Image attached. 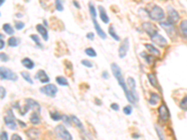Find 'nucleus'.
<instances>
[{
    "instance_id": "24",
    "label": "nucleus",
    "mask_w": 187,
    "mask_h": 140,
    "mask_svg": "<svg viewBox=\"0 0 187 140\" xmlns=\"http://www.w3.org/2000/svg\"><path fill=\"white\" fill-rule=\"evenodd\" d=\"M109 34L113 37V39H115L116 41H120V36L116 34V32H115V30H114V26L113 25H111L109 27Z\"/></svg>"
},
{
    "instance_id": "6",
    "label": "nucleus",
    "mask_w": 187,
    "mask_h": 140,
    "mask_svg": "<svg viewBox=\"0 0 187 140\" xmlns=\"http://www.w3.org/2000/svg\"><path fill=\"white\" fill-rule=\"evenodd\" d=\"M7 112H8V116L4 118L5 123H6V125L10 129V130H15V129L17 128V124H16V122L14 121L15 118L12 114V111L9 109Z\"/></svg>"
},
{
    "instance_id": "7",
    "label": "nucleus",
    "mask_w": 187,
    "mask_h": 140,
    "mask_svg": "<svg viewBox=\"0 0 187 140\" xmlns=\"http://www.w3.org/2000/svg\"><path fill=\"white\" fill-rule=\"evenodd\" d=\"M128 50H129V39L128 37H125L119 48V57L120 58L125 57Z\"/></svg>"
},
{
    "instance_id": "35",
    "label": "nucleus",
    "mask_w": 187,
    "mask_h": 140,
    "mask_svg": "<svg viewBox=\"0 0 187 140\" xmlns=\"http://www.w3.org/2000/svg\"><path fill=\"white\" fill-rule=\"evenodd\" d=\"M62 120H63V121H64L65 124H67V125H68V126L71 125V121H70L71 118L68 117L67 115H63V116H62Z\"/></svg>"
},
{
    "instance_id": "5",
    "label": "nucleus",
    "mask_w": 187,
    "mask_h": 140,
    "mask_svg": "<svg viewBox=\"0 0 187 140\" xmlns=\"http://www.w3.org/2000/svg\"><path fill=\"white\" fill-rule=\"evenodd\" d=\"M57 91H58L57 87L53 84H48L46 86H44V87L40 88V91L42 94H46L47 96H49V97H53V98L57 94Z\"/></svg>"
},
{
    "instance_id": "43",
    "label": "nucleus",
    "mask_w": 187,
    "mask_h": 140,
    "mask_svg": "<svg viewBox=\"0 0 187 140\" xmlns=\"http://www.w3.org/2000/svg\"><path fill=\"white\" fill-rule=\"evenodd\" d=\"M141 55H142V56H144L145 60L147 61V63H148V64H151V62H152V56L144 55V53H143V52H141Z\"/></svg>"
},
{
    "instance_id": "31",
    "label": "nucleus",
    "mask_w": 187,
    "mask_h": 140,
    "mask_svg": "<svg viewBox=\"0 0 187 140\" xmlns=\"http://www.w3.org/2000/svg\"><path fill=\"white\" fill-rule=\"evenodd\" d=\"M21 75H22V77H23L27 82L30 83V84H33V80H32V79H31V77H30V75H29L28 73H26L25 71H22V72H21Z\"/></svg>"
},
{
    "instance_id": "27",
    "label": "nucleus",
    "mask_w": 187,
    "mask_h": 140,
    "mask_svg": "<svg viewBox=\"0 0 187 140\" xmlns=\"http://www.w3.org/2000/svg\"><path fill=\"white\" fill-rule=\"evenodd\" d=\"M3 30L6 32V33L8 34V35H13L14 34V31H13V28H12V26L10 25V24H5L4 25H3Z\"/></svg>"
},
{
    "instance_id": "47",
    "label": "nucleus",
    "mask_w": 187,
    "mask_h": 140,
    "mask_svg": "<svg viewBox=\"0 0 187 140\" xmlns=\"http://www.w3.org/2000/svg\"><path fill=\"white\" fill-rule=\"evenodd\" d=\"M86 37L87 39H89L90 40H94L95 39V35H94V33H88L86 35Z\"/></svg>"
},
{
    "instance_id": "18",
    "label": "nucleus",
    "mask_w": 187,
    "mask_h": 140,
    "mask_svg": "<svg viewBox=\"0 0 187 140\" xmlns=\"http://www.w3.org/2000/svg\"><path fill=\"white\" fill-rule=\"evenodd\" d=\"M36 28H37V30L38 33H40V34L42 36L43 39L45 40V41H47L49 37H48V31L46 30V28L44 27V26H43L42 24H37V25L36 26Z\"/></svg>"
},
{
    "instance_id": "45",
    "label": "nucleus",
    "mask_w": 187,
    "mask_h": 140,
    "mask_svg": "<svg viewBox=\"0 0 187 140\" xmlns=\"http://www.w3.org/2000/svg\"><path fill=\"white\" fill-rule=\"evenodd\" d=\"M1 140H9L7 132H2L1 133Z\"/></svg>"
},
{
    "instance_id": "41",
    "label": "nucleus",
    "mask_w": 187,
    "mask_h": 140,
    "mask_svg": "<svg viewBox=\"0 0 187 140\" xmlns=\"http://www.w3.org/2000/svg\"><path fill=\"white\" fill-rule=\"evenodd\" d=\"M0 58H1L2 62H8L9 61V56L6 54V53H4V52L0 53Z\"/></svg>"
},
{
    "instance_id": "51",
    "label": "nucleus",
    "mask_w": 187,
    "mask_h": 140,
    "mask_svg": "<svg viewBox=\"0 0 187 140\" xmlns=\"http://www.w3.org/2000/svg\"><path fill=\"white\" fill-rule=\"evenodd\" d=\"M73 4H74V5H75V6H76V7H77V8H78V9H79V8H80V5H79V4H78V3H77V2H76V1H74V2H73Z\"/></svg>"
},
{
    "instance_id": "11",
    "label": "nucleus",
    "mask_w": 187,
    "mask_h": 140,
    "mask_svg": "<svg viewBox=\"0 0 187 140\" xmlns=\"http://www.w3.org/2000/svg\"><path fill=\"white\" fill-rule=\"evenodd\" d=\"M26 134L30 140H40V131L37 128H30L26 131Z\"/></svg>"
},
{
    "instance_id": "38",
    "label": "nucleus",
    "mask_w": 187,
    "mask_h": 140,
    "mask_svg": "<svg viewBox=\"0 0 187 140\" xmlns=\"http://www.w3.org/2000/svg\"><path fill=\"white\" fill-rule=\"evenodd\" d=\"M124 114H126V115H130L131 113H132V107H131V106H124Z\"/></svg>"
},
{
    "instance_id": "48",
    "label": "nucleus",
    "mask_w": 187,
    "mask_h": 140,
    "mask_svg": "<svg viewBox=\"0 0 187 140\" xmlns=\"http://www.w3.org/2000/svg\"><path fill=\"white\" fill-rule=\"evenodd\" d=\"M111 107L113 109V110H119V106H118V104H115V103H113V104H111Z\"/></svg>"
},
{
    "instance_id": "32",
    "label": "nucleus",
    "mask_w": 187,
    "mask_h": 140,
    "mask_svg": "<svg viewBox=\"0 0 187 140\" xmlns=\"http://www.w3.org/2000/svg\"><path fill=\"white\" fill-rule=\"evenodd\" d=\"M85 53L90 57H96V51L92 49V48H87V49L85 50Z\"/></svg>"
},
{
    "instance_id": "9",
    "label": "nucleus",
    "mask_w": 187,
    "mask_h": 140,
    "mask_svg": "<svg viewBox=\"0 0 187 140\" xmlns=\"http://www.w3.org/2000/svg\"><path fill=\"white\" fill-rule=\"evenodd\" d=\"M142 27H143V29L146 31V33H147L148 35L151 36V37L153 36L156 35V34L158 33L155 26L153 25L152 24L149 23V21H147V23H144L143 24H142Z\"/></svg>"
},
{
    "instance_id": "36",
    "label": "nucleus",
    "mask_w": 187,
    "mask_h": 140,
    "mask_svg": "<svg viewBox=\"0 0 187 140\" xmlns=\"http://www.w3.org/2000/svg\"><path fill=\"white\" fill-rule=\"evenodd\" d=\"M30 37L32 39V40H33V41H35V42L37 43V45L38 47H40V48H42V47H41L42 45H40V39H38V36H37V35H31V36H30Z\"/></svg>"
},
{
    "instance_id": "22",
    "label": "nucleus",
    "mask_w": 187,
    "mask_h": 140,
    "mask_svg": "<svg viewBox=\"0 0 187 140\" xmlns=\"http://www.w3.org/2000/svg\"><path fill=\"white\" fill-rule=\"evenodd\" d=\"M145 48L152 53V54H155V55H156V56H159V55H160V51H159V50H157L156 48L153 47L152 45H151V44H146V45H145Z\"/></svg>"
},
{
    "instance_id": "21",
    "label": "nucleus",
    "mask_w": 187,
    "mask_h": 140,
    "mask_svg": "<svg viewBox=\"0 0 187 140\" xmlns=\"http://www.w3.org/2000/svg\"><path fill=\"white\" fill-rule=\"evenodd\" d=\"M159 101H160V96H159V94L155 93H152L151 97L149 99V103L152 106H155L159 103Z\"/></svg>"
},
{
    "instance_id": "42",
    "label": "nucleus",
    "mask_w": 187,
    "mask_h": 140,
    "mask_svg": "<svg viewBox=\"0 0 187 140\" xmlns=\"http://www.w3.org/2000/svg\"><path fill=\"white\" fill-rule=\"evenodd\" d=\"M156 132H157V134H158L159 139H160V140H166V139H165V137H164V136H163V134H162L161 130H160V128H159L158 126H156Z\"/></svg>"
},
{
    "instance_id": "19",
    "label": "nucleus",
    "mask_w": 187,
    "mask_h": 140,
    "mask_svg": "<svg viewBox=\"0 0 187 140\" xmlns=\"http://www.w3.org/2000/svg\"><path fill=\"white\" fill-rule=\"evenodd\" d=\"M160 25L163 26V27L166 29V32L169 35L171 36L173 33H174V27H173V24H170L169 21H168V23H165V21H161L160 23Z\"/></svg>"
},
{
    "instance_id": "8",
    "label": "nucleus",
    "mask_w": 187,
    "mask_h": 140,
    "mask_svg": "<svg viewBox=\"0 0 187 140\" xmlns=\"http://www.w3.org/2000/svg\"><path fill=\"white\" fill-rule=\"evenodd\" d=\"M168 20L169 21V23L170 24H175V23H177V21H179L180 19V15L179 13L176 11V10L171 8V7H168Z\"/></svg>"
},
{
    "instance_id": "52",
    "label": "nucleus",
    "mask_w": 187,
    "mask_h": 140,
    "mask_svg": "<svg viewBox=\"0 0 187 140\" xmlns=\"http://www.w3.org/2000/svg\"><path fill=\"white\" fill-rule=\"evenodd\" d=\"M133 137H134V138H137V137H140V134H139V136H137V134H134Z\"/></svg>"
},
{
    "instance_id": "16",
    "label": "nucleus",
    "mask_w": 187,
    "mask_h": 140,
    "mask_svg": "<svg viewBox=\"0 0 187 140\" xmlns=\"http://www.w3.org/2000/svg\"><path fill=\"white\" fill-rule=\"evenodd\" d=\"M93 20V23H94V25H95V29L96 31V33L97 35L99 36L102 39H106V37H107V35L104 33V31L102 30V28L100 27V25L98 24V23L96 21V18H92Z\"/></svg>"
},
{
    "instance_id": "13",
    "label": "nucleus",
    "mask_w": 187,
    "mask_h": 140,
    "mask_svg": "<svg viewBox=\"0 0 187 140\" xmlns=\"http://www.w3.org/2000/svg\"><path fill=\"white\" fill-rule=\"evenodd\" d=\"M25 103H26L27 106H29L30 109L34 110V112H36V113H40V104H38L37 101L33 100L31 98H27L25 100Z\"/></svg>"
},
{
    "instance_id": "15",
    "label": "nucleus",
    "mask_w": 187,
    "mask_h": 140,
    "mask_svg": "<svg viewBox=\"0 0 187 140\" xmlns=\"http://www.w3.org/2000/svg\"><path fill=\"white\" fill-rule=\"evenodd\" d=\"M127 83H128V86L130 87V91L132 93V94H133L135 100L137 101L139 98H137V91H136V81H135V79L133 78L129 77L127 79Z\"/></svg>"
},
{
    "instance_id": "20",
    "label": "nucleus",
    "mask_w": 187,
    "mask_h": 140,
    "mask_svg": "<svg viewBox=\"0 0 187 140\" xmlns=\"http://www.w3.org/2000/svg\"><path fill=\"white\" fill-rule=\"evenodd\" d=\"M22 64H23L24 67H26L27 69H33V68H34V66H35L34 62H33L30 58L23 59V60H22Z\"/></svg>"
},
{
    "instance_id": "44",
    "label": "nucleus",
    "mask_w": 187,
    "mask_h": 140,
    "mask_svg": "<svg viewBox=\"0 0 187 140\" xmlns=\"http://www.w3.org/2000/svg\"><path fill=\"white\" fill-rule=\"evenodd\" d=\"M12 140H23V139H22V137L19 136V134H14L12 136Z\"/></svg>"
},
{
    "instance_id": "34",
    "label": "nucleus",
    "mask_w": 187,
    "mask_h": 140,
    "mask_svg": "<svg viewBox=\"0 0 187 140\" xmlns=\"http://www.w3.org/2000/svg\"><path fill=\"white\" fill-rule=\"evenodd\" d=\"M180 106H181L183 110H187V96H185V97L181 101Z\"/></svg>"
},
{
    "instance_id": "50",
    "label": "nucleus",
    "mask_w": 187,
    "mask_h": 140,
    "mask_svg": "<svg viewBox=\"0 0 187 140\" xmlns=\"http://www.w3.org/2000/svg\"><path fill=\"white\" fill-rule=\"evenodd\" d=\"M102 76H103L104 79H108V78H109V77H108V72H107V71H104V72L102 73Z\"/></svg>"
},
{
    "instance_id": "37",
    "label": "nucleus",
    "mask_w": 187,
    "mask_h": 140,
    "mask_svg": "<svg viewBox=\"0 0 187 140\" xmlns=\"http://www.w3.org/2000/svg\"><path fill=\"white\" fill-rule=\"evenodd\" d=\"M24 24L23 23V21H16L15 23V28L17 30H22L24 27Z\"/></svg>"
},
{
    "instance_id": "30",
    "label": "nucleus",
    "mask_w": 187,
    "mask_h": 140,
    "mask_svg": "<svg viewBox=\"0 0 187 140\" xmlns=\"http://www.w3.org/2000/svg\"><path fill=\"white\" fill-rule=\"evenodd\" d=\"M55 80H56V82L61 86H68V81L67 80V79L64 78V77H61V76L57 77L55 79Z\"/></svg>"
},
{
    "instance_id": "10",
    "label": "nucleus",
    "mask_w": 187,
    "mask_h": 140,
    "mask_svg": "<svg viewBox=\"0 0 187 140\" xmlns=\"http://www.w3.org/2000/svg\"><path fill=\"white\" fill-rule=\"evenodd\" d=\"M158 113H159V117L161 118V120L164 121H167L169 118V111L168 109L167 106L165 104H162L158 109Z\"/></svg>"
},
{
    "instance_id": "39",
    "label": "nucleus",
    "mask_w": 187,
    "mask_h": 140,
    "mask_svg": "<svg viewBox=\"0 0 187 140\" xmlns=\"http://www.w3.org/2000/svg\"><path fill=\"white\" fill-rule=\"evenodd\" d=\"M55 5H56V9L58 10V11H62L64 7L62 5V1H60V0H57V1L55 2Z\"/></svg>"
},
{
    "instance_id": "28",
    "label": "nucleus",
    "mask_w": 187,
    "mask_h": 140,
    "mask_svg": "<svg viewBox=\"0 0 187 140\" xmlns=\"http://www.w3.org/2000/svg\"><path fill=\"white\" fill-rule=\"evenodd\" d=\"M71 118V121H72V122L73 123H75V125L77 126V127H79L80 129H83V125H82V123H81V121L78 119V118H77L76 116H74V115H72L70 117Z\"/></svg>"
},
{
    "instance_id": "1",
    "label": "nucleus",
    "mask_w": 187,
    "mask_h": 140,
    "mask_svg": "<svg viewBox=\"0 0 187 140\" xmlns=\"http://www.w3.org/2000/svg\"><path fill=\"white\" fill-rule=\"evenodd\" d=\"M111 71L113 73V76L115 77V79H117V81L119 83V85L122 87V89L124 90V94H125V96L126 98H127V100L130 102V103L134 104L135 102H137L134 98L133 94H132L131 91L127 89V86H126V83L124 81V76H123V73H122V70H121V68L119 67V66L117 64H111Z\"/></svg>"
},
{
    "instance_id": "29",
    "label": "nucleus",
    "mask_w": 187,
    "mask_h": 140,
    "mask_svg": "<svg viewBox=\"0 0 187 140\" xmlns=\"http://www.w3.org/2000/svg\"><path fill=\"white\" fill-rule=\"evenodd\" d=\"M180 29L184 36H187V20H183L180 24Z\"/></svg>"
},
{
    "instance_id": "25",
    "label": "nucleus",
    "mask_w": 187,
    "mask_h": 140,
    "mask_svg": "<svg viewBox=\"0 0 187 140\" xmlns=\"http://www.w3.org/2000/svg\"><path fill=\"white\" fill-rule=\"evenodd\" d=\"M8 43H9V45L10 47L15 48V47H17V46L19 45L20 39H18V37H14V36H12V37H10V39H9Z\"/></svg>"
},
{
    "instance_id": "26",
    "label": "nucleus",
    "mask_w": 187,
    "mask_h": 140,
    "mask_svg": "<svg viewBox=\"0 0 187 140\" xmlns=\"http://www.w3.org/2000/svg\"><path fill=\"white\" fill-rule=\"evenodd\" d=\"M148 79H149L151 84L153 86V87L158 88V82H157V79H156L155 75H153V74H148Z\"/></svg>"
},
{
    "instance_id": "12",
    "label": "nucleus",
    "mask_w": 187,
    "mask_h": 140,
    "mask_svg": "<svg viewBox=\"0 0 187 140\" xmlns=\"http://www.w3.org/2000/svg\"><path fill=\"white\" fill-rule=\"evenodd\" d=\"M152 41L155 43V44L158 45L159 47H165L168 44V41L166 40V39H165L163 36L159 35L158 33L153 36H152Z\"/></svg>"
},
{
    "instance_id": "3",
    "label": "nucleus",
    "mask_w": 187,
    "mask_h": 140,
    "mask_svg": "<svg viewBox=\"0 0 187 140\" xmlns=\"http://www.w3.org/2000/svg\"><path fill=\"white\" fill-rule=\"evenodd\" d=\"M55 133L57 134V136L60 137L63 140H72V136L70 134V133L65 129V127L63 124H59L55 127Z\"/></svg>"
},
{
    "instance_id": "46",
    "label": "nucleus",
    "mask_w": 187,
    "mask_h": 140,
    "mask_svg": "<svg viewBox=\"0 0 187 140\" xmlns=\"http://www.w3.org/2000/svg\"><path fill=\"white\" fill-rule=\"evenodd\" d=\"M0 90H1V99H4L5 96H6V90H5L2 86L0 87Z\"/></svg>"
},
{
    "instance_id": "53",
    "label": "nucleus",
    "mask_w": 187,
    "mask_h": 140,
    "mask_svg": "<svg viewBox=\"0 0 187 140\" xmlns=\"http://www.w3.org/2000/svg\"><path fill=\"white\" fill-rule=\"evenodd\" d=\"M16 17H18V18H21V17H22V14H17V15H16Z\"/></svg>"
},
{
    "instance_id": "14",
    "label": "nucleus",
    "mask_w": 187,
    "mask_h": 140,
    "mask_svg": "<svg viewBox=\"0 0 187 140\" xmlns=\"http://www.w3.org/2000/svg\"><path fill=\"white\" fill-rule=\"evenodd\" d=\"M36 79H37L41 83H49L50 82V78L44 70H38L36 74Z\"/></svg>"
},
{
    "instance_id": "23",
    "label": "nucleus",
    "mask_w": 187,
    "mask_h": 140,
    "mask_svg": "<svg viewBox=\"0 0 187 140\" xmlns=\"http://www.w3.org/2000/svg\"><path fill=\"white\" fill-rule=\"evenodd\" d=\"M30 121H31V123H33V124H40V116H38V113H36V112H34L33 113V114L31 115V117H30Z\"/></svg>"
},
{
    "instance_id": "17",
    "label": "nucleus",
    "mask_w": 187,
    "mask_h": 140,
    "mask_svg": "<svg viewBox=\"0 0 187 140\" xmlns=\"http://www.w3.org/2000/svg\"><path fill=\"white\" fill-rule=\"evenodd\" d=\"M98 9H99V16H100L101 21H103L104 24H109V16L107 15V12H106L105 9H104L102 6H99V7H98Z\"/></svg>"
},
{
    "instance_id": "4",
    "label": "nucleus",
    "mask_w": 187,
    "mask_h": 140,
    "mask_svg": "<svg viewBox=\"0 0 187 140\" xmlns=\"http://www.w3.org/2000/svg\"><path fill=\"white\" fill-rule=\"evenodd\" d=\"M0 75H1V79H9V80H12V81H15L17 80L18 77L13 71H12L10 69L1 66L0 67Z\"/></svg>"
},
{
    "instance_id": "40",
    "label": "nucleus",
    "mask_w": 187,
    "mask_h": 140,
    "mask_svg": "<svg viewBox=\"0 0 187 140\" xmlns=\"http://www.w3.org/2000/svg\"><path fill=\"white\" fill-rule=\"evenodd\" d=\"M81 64H83L84 66H86V67H92L93 66L92 62H90L89 60H82L81 61Z\"/></svg>"
},
{
    "instance_id": "33",
    "label": "nucleus",
    "mask_w": 187,
    "mask_h": 140,
    "mask_svg": "<svg viewBox=\"0 0 187 140\" xmlns=\"http://www.w3.org/2000/svg\"><path fill=\"white\" fill-rule=\"evenodd\" d=\"M51 118L53 121H60L62 119V116L56 111V112H52L51 113Z\"/></svg>"
},
{
    "instance_id": "49",
    "label": "nucleus",
    "mask_w": 187,
    "mask_h": 140,
    "mask_svg": "<svg viewBox=\"0 0 187 140\" xmlns=\"http://www.w3.org/2000/svg\"><path fill=\"white\" fill-rule=\"evenodd\" d=\"M0 45H1V46H0V49L3 50V49H4V47H5V42H4V40H3V39L0 40Z\"/></svg>"
},
{
    "instance_id": "2",
    "label": "nucleus",
    "mask_w": 187,
    "mask_h": 140,
    "mask_svg": "<svg viewBox=\"0 0 187 140\" xmlns=\"http://www.w3.org/2000/svg\"><path fill=\"white\" fill-rule=\"evenodd\" d=\"M149 17L153 21H161L165 18V12L163 9H161L157 5H155L151 9L148 10Z\"/></svg>"
}]
</instances>
